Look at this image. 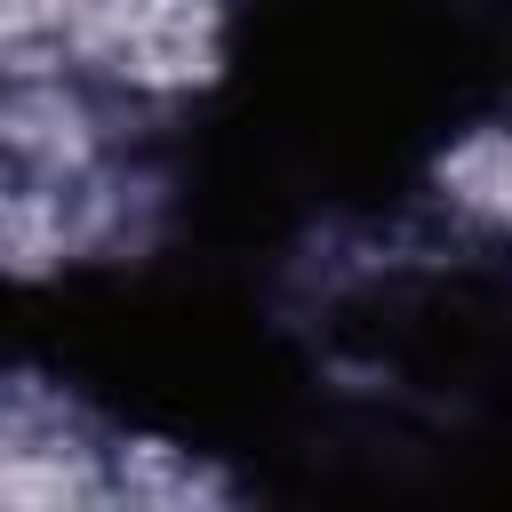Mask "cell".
<instances>
[{"instance_id":"1","label":"cell","mask_w":512,"mask_h":512,"mask_svg":"<svg viewBox=\"0 0 512 512\" xmlns=\"http://www.w3.org/2000/svg\"><path fill=\"white\" fill-rule=\"evenodd\" d=\"M440 176H448V192H456L464 208H480V216L512 224V136H496V128H488V136H472Z\"/></svg>"}]
</instances>
